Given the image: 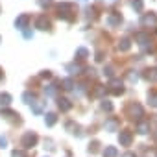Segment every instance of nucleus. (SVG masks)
I'll use <instances>...</instances> for the list:
<instances>
[{
  "mask_svg": "<svg viewBox=\"0 0 157 157\" xmlns=\"http://www.w3.org/2000/svg\"><path fill=\"white\" fill-rule=\"evenodd\" d=\"M155 22H157V17H155L153 13H146V15H142V19H140V24H142V26H155Z\"/></svg>",
  "mask_w": 157,
  "mask_h": 157,
  "instance_id": "10",
  "label": "nucleus"
},
{
  "mask_svg": "<svg viewBox=\"0 0 157 157\" xmlns=\"http://www.w3.org/2000/svg\"><path fill=\"white\" fill-rule=\"evenodd\" d=\"M6 144H8V139H6V137H0V146L6 148Z\"/></svg>",
  "mask_w": 157,
  "mask_h": 157,
  "instance_id": "38",
  "label": "nucleus"
},
{
  "mask_svg": "<svg viewBox=\"0 0 157 157\" xmlns=\"http://www.w3.org/2000/svg\"><path fill=\"white\" fill-rule=\"evenodd\" d=\"M0 41H2V39H0Z\"/></svg>",
  "mask_w": 157,
  "mask_h": 157,
  "instance_id": "43",
  "label": "nucleus"
},
{
  "mask_svg": "<svg viewBox=\"0 0 157 157\" xmlns=\"http://www.w3.org/2000/svg\"><path fill=\"white\" fill-rule=\"evenodd\" d=\"M0 117H4V118H8V120H15V117H19V113H15V111L4 107V109H0Z\"/></svg>",
  "mask_w": 157,
  "mask_h": 157,
  "instance_id": "15",
  "label": "nucleus"
},
{
  "mask_svg": "<svg viewBox=\"0 0 157 157\" xmlns=\"http://www.w3.org/2000/svg\"><path fill=\"white\" fill-rule=\"evenodd\" d=\"M155 140H157V133H155Z\"/></svg>",
  "mask_w": 157,
  "mask_h": 157,
  "instance_id": "42",
  "label": "nucleus"
},
{
  "mask_svg": "<svg viewBox=\"0 0 157 157\" xmlns=\"http://www.w3.org/2000/svg\"><path fill=\"white\" fill-rule=\"evenodd\" d=\"M72 13H74V6H72V4H68V2L57 4V15H59L61 19L72 22V21H74V15H72Z\"/></svg>",
  "mask_w": 157,
  "mask_h": 157,
  "instance_id": "1",
  "label": "nucleus"
},
{
  "mask_svg": "<svg viewBox=\"0 0 157 157\" xmlns=\"http://www.w3.org/2000/svg\"><path fill=\"white\" fill-rule=\"evenodd\" d=\"M135 41H137V44L140 46V50L142 52H151L153 50V46H151V41H150V35L148 33H137L135 35Z\"/></svg>",
  "mask_w": 157,
  "mask_h": 157,
  "instance_id": "2",
  "label": "nucleus"
},
{
  "mask_svg": "<svg viewBox=\"0 0 157 157\" xmlns=\"http://www.w3.org/2000/svg\"><path fill=\"white\" fill-rule=\"evenodd\" d=\"M104 2H105V4H115L117 0H104Z\"/></svg>",
  "mask_w": 157,
  "mask_h": 157,
  "instance_id": "40",
  "label": "nucleus"
},
{
  "mask_svg": "<svg viewBox=\"0 0 157 157\" xmlns=\"http://www.w3.org/2000/svg\"><path fill=\"white\" fill-rule=\"evenodd\" d=\"M102 153H104V157H118V150L115 146H105V150Z\"/></svg>",
  "mask_w": 157,
  "mask_h": 157,
  "instance_id": "18",
  "label": "nucleus"
},
{
  "mask_svg": "<svg viewBox=\"0 0 157 157\" xmlns=\"http://www.w3.org/2000/svg\"><path fill=\"white\" fill-rule=\"evenodd\" d=\"M41 78H43V80H50V78H52V72H50V70H43V72H41Z\"/></svg>",
  "mask_w": 157,
  "mask_h": 157,
  "instance_id": "34",
  "label": "nucleus"
},
{
  "mask_svg": "<svg viewBox=\"0 0 157 157\" xmlns=\"http://www.w3.org/2000/svg\"><path fill=\"white\" fill-rule=\"evenodd\" d=\"M118 128H120V122L117 118H109L105 122V131H118Z\"/></svg>",
  "mask_w": 157,
  "mask_h": 157,
  "instance_id": "13",
  "label": "nucleus"
},
{
  "mask_svg": "<svg viewBox=\"0 0 157 157\" xmlns=\"http://www.w3.org/2000/svg\"><path fill=\"white\" fill-rule=\"evenodd\" d=\"M28 24H30V15H26V13H22L15 19V28L17 30H26Z\"/></svg>",
  "mask_w": 157,
  "mask_h": 157,
  "instance_id": "8",
  "label": "nucleus"
},
{
  "mask_svg": "<svg viewBox=\"0 0 157 157\" xmlns=\"http://www.w3.org/2000/svg\"><path fill=\"white\" fill-rule=\"evenodd\" d=\"M61 85H63V89H65V91H70V89L74 87V82L70 80V78H65V80L61 82Z\"/></svg>",
  "mask_w": 157,
  "mask_h": 157,
  "instance_id": "27",
  "label": "nucleus"
},
{
  "mask_svg": "<svg viewBox=\"0 0 157 157\" xmlns=\"http://www.w3.org/2000/svg\"><path fill=\"white\" fill-rule=\"evenodd\" d=\"M35 28H39V30L46 32V30H50V28H52V22L48 21V17H46V15H39V17H37V21H35Z\"/></svg>",
  "mask_w": 157,
  "mask_h": 157,
  "instance_id": "6",
  "label": "nucleus"
},
{
  "mask_svg": "<svg viewBox=\"0 0 157 157\" xmlns=\"http://www.w3.org/2000/svg\"><path fill=\"white\" fill-rule=\"evenodd\" d=\"M11 157H26V153H24L22 150H13V153H11Z\"/></svg>",
  "mask_w": 157,
  "mask_h": 157,
  "instance_id": "33",
  "label": "nucleus"
},
{
  "mask_svg": "<svg viewBox=\"0 0 157 157\" xmlns=\"http://www.w3.org/2000/svg\"><path fill=\"white\" fill-rule=\"evenodd\" d=\"M0 104H2V107H8V105L11 104V94L2 93V94H0Z\"/></svg>",
  "mask_w": 157,
  "mask_h": 157,
  "instance_id": "22",
  "label": "nucleus"
},
{
  "mask_svg": "<svg viewBox=\"0 0 157 157\" xmlns=\"http://www.w3.org/2000/svg\"><path fill=\"white\" fill-rule=\"evenodd\" d=\"M87 57H89V50H87V48L80 46V48L76 50V59H78V61H83V59H87Z\"/></svg>",
  "mask_w": 157,
  "mask_h": 157,
  "instance_id": "17",
  "label": "nucleus"
},
{
  "mask_svg": "<svg viewBox=\"0 0 157 157\" xmlns=\"http://www.w3.org/2000/svg\"><path fill=\"white\" fill-rule=\"evenodd\" d=\"M137 131H139L140 135H146V133L150 131V122H148V120H139V122H137Z\"/></svg>",
  "mask_w": 157,
  "mask_h": 157,
  "instance_id": "14",
  "label": "nucleus"
},
{
  "mask_svg": "<svg viewBox=\"0 0 157 157\" xmlns=\"http://www.w3.org/2000/svg\"><path fill=\"white\" fill-rule=\"evenodd\" d=\"M22 100H24V104L32 105V104L35 102V93H32V91H26V93L22 94Z\"/></svg>",
  "mask_w": 157,
  "mask_h": 157,
  "instance_id": "20",
  "label": "nucleus"
},
{
  "mask_svg": "<svg viewBox=\"0 0 157 157\" xmlns=\"http://www.w3.org/2000/svg\"><path fill=\"white\" fill-rule=\"evenodd\" d=\"M44 104H46V102H37V100H35V102L32 104L33 113H43V105H44Z\"/></svg>",
  "mask_w": 157,
  "mask_h": 157,
  "instance_id": "25",
  "label": "nucleus"
},
{
  "mask_svg": "<svg viewBox=\"0 0 157 157\" xmlns=\"http://www.w3.org/2000/svg\"><path fill=\"white\" fill-rule=\"evenodd\" d=\"M2 78H4V70H2V68H0V80H2Z\"/></svg>",
  "mask_w": 157,
  "mask_h": 157,
  "instance_id": "41",
  "label": "nucleus"
},
{
  "mask_svg": "<svg viewBox=\"0 0 157 157\" xmlns=\"http://www.w3.org/2000/svg\"><path fill=\"white\" fill-rule=\"evenodd\" d=\"M131 8L133 10H137V11H142V8H144V2H142V0H131Z\"/></svg>",
  "mask_w": 157,
  "mask_h": 157,
  "instance_id": "26",
  "label": "nucleus"
},
{
  "mask_svg": "<svg viewBox=\"0 0 157 157\" xmlns=\"http://www.w3.org/2000/svg\"><path fill=\"white\" fill-rule=\"evenodd\" d=\"M148 102L151 107H157V91H150L148 93Z\"/></svg>",
  "mask_w": 157,
  "mask_h": 157,
  "instance_id": "23",
  "label": "nucleus"
},
{
  "mask_svg": "<svg viewBox=\"0 0 157 157\" xmlns=\"http://www.w3.org/2000/svg\"><path fill=\"white\" fill-rule=\"evenodd\" d=\"M24 37H26V39H32V37H33V32H30V30H24Z\"/></svg>",
  "mask_w": 157,
  "mask_h": 157,
  "instance_id": "37",
  "label": "nucleus"
},
{
  "mask_svg": "<svg viewBox=\"0 0 157 157\" xmlns=\"http://www.w3.org/2000/svg\"><path fill=\"white\" fill-rule=\"evenodd\" d=\"M98 146H100V144H98V142L94 140V142H93V144L89 146V151H91V153H96V151H98Z\"/></svg>",
  "mask_w": 157,
  "mask_h": 157,
  "instance_id": "32",
  "label": "nucleus"
},
{
  "mask_svg": "<svg viewBox=\"0 0 157 157\" xmlns=\"http://www.w3.org/2000/svg\"><path fill=\"white\" fill-rule=\"evenodd\" d=\"M67 70H68L70 74H82L83 67H82V65H78V63H70V65H67Z\"/></svg>",
  "mask_w": 157,
  "mask_h": 157,
  "instance_id": "19",
  "label": "nucleus"
},
{
  "mask_svg": "<svg viewBox=\"0 0 157 157\" xmlns=\"http://www.w3.org/2000/svg\"><path fill=\"white\" fill-rule=\"evenodd\" d=\"M37 140H39L37 133H33V131H26V133L22 135V140H21V144H22L26 150H30V148L37 146Z\"/></svg>",
  "mask_w": 157,
  "mask_h": 157,
  "instance_id": "4",
  "label": "nucleus"
},
{
  "mask_svg": "<svg viewBox=\"0 0 157 157\" xmlns=\"http://www.w3.org/2000/svg\"><path fill=\"white\" fill-rule=\"evenodd\" d=\"M129 48H131V41H129L128 37H122V39L118 41V50H120V52H128Z\"/></svg>",
  "mask_w": 157,
  "mask_h": 157,
  "instance_id": "16",
  "label": "nucleus"
},
{
  "mask_svg": "<svg viewBox=\"0 0 157 157\" xmlns=\"http://www.w3.org/2000/svg\"><path fill=\"white\" fill-rule=\"evenodd\" d=\"M57 107H59L61 111H70V109H72V102H70L68 98H59V100H57Z\"/></svg>",
  "mask_w": 157,
  "mask_h": 157,
  "instance_id": "12",
  "label": "nucleus"
},
{
  "mask_svg": "<svg viewBox=\"0 0 157 157\" xmlns=\"http://www.w3.org/2000/svg\"><path fill=\"white\" fill-rule=\"evenodd\" d=\"M94 59H96L98 63H100V61H104V52H96V57H94Z\"/></svg>",
  "mask_w": 157,
  "mask_h": 157,
  "instance_id": "36",
  "label": "nucleus"
},
{
  "mask_svg": "<svg viewBox=\"0 0 157 157\" xmlns=\"http://www.w3.org/2000/svg\"><path fill=\"white\" fill-rule=\"evenodd\" d=\"M118 142H120V146H131V142H133L131 131H128V129L120 131V133H118Z\"/></svg>",
  "mask_w": 157,
  "mask_h": 157,
  "instance_id": "7",
  "label": "nucleus"
},
{
  "mask_svg": "<svg viewBox=\"0 0 157 157\" xmlns=\"http://www.w3.org/2000/svg\"><path fill=\"white\" fill-rule=\"evenodd\" d=\"M44 94H46V96H56V94H57V85L54 83V85L44 87Z\"/></svg>",
  "mask_w": 157,
  "mask_h": 157,
  "instance_id": "24",
  "label": "nucleus"
},
{
  "mask_svg": "<svg viewBox=\"0 0 157 157\" xmlns=\"http://www.w3.org/2000/svg\"><path fill=\"white\" fill-rule=\"evenodd\" d=\"M128 115L133 118V120H140L142 117H144V109H142V105L140 104H137V102H133V104H129L128 105Z\"/></svg>",
  "mask_w": 157,
  "mask_h": 157,
  "instance_id": "3",
  "label": "nucleus"
},
{
  "mask_svg": "<svg viewBox=\"0 0 157 157\" xmlns=\"http://www.w3.org/2000/svg\"><path fill=\"white\" fill-rule=\"evenodd\" d=\"M107 24H109L111 28H117V26H120V24H122V15H120L118 11H113V13H109V17H107Z\"/></svg>",
  "mask_w": 157,
  "mask_h": 157,
  "instance_id": "9",
  "label": "nucleus"
},
{
  "mask_svg": "<svg viewBox=\"0 0 157 157\" xmlns=\"http://www.w3.org/2000/svg\"><path fill=\"white\" fill-rule=\"evenodd\" d=\"M37 4L41 8H48V6H52V0H37Z\"/></svg>",
  "mask_w": 157,
  "mask_h": 157,
  "instance_id": "31",
  "label": "nucleus"
},
{
  "mask_svg": "<svg viewBox=\"0 0 157 157\" xmlns=\"http://www.w3.org/2000/svg\"><path fill=\"white\" fill-rule=\"evenodd\" d=\"M113 72H115V68H113V67H105V68H104V74L109 78V80H113Z\"/></svg>",
  "mask_w": 157,
  "mask_h": 157,
  "instance_id": "30",
  "label": "nucleus"
},
{
  "mask_svg": "<svg viewBox=\"0 0 157 157\" xmlns=\"http://www.w3.org/2000/svg\"><path fill=\"white\" fill-rule=\"evenodd\" d=\"M56 122H57V115L56 113H46L44 115V124L46 126H54Z\"/></svg>",
  "mask_w": 157,
  "mask_h": 157,
  "instance_id": "21",
  "label": "nucleus"
},
{
  "mask_svg": "<svg viewBox=\"0 0 157 157\" xmlns=\"http://www.w3.org/2000/svg\"><path fill=\"white\" fill-rule=\"evenodd\" d=\"M144 80L146 82H150V83H155L157 82V68H148V70H144Z\"/></svg>",
  "mask_w": 157,
  "mask_h": 157,
  "instance_id": "11",
  "label": "nucleus"
},
{
  "mask_svg": "<svg viewBox=\"0 0 157 157\" xmlns=\"http://www.w3.org/2000/svg\"><path fill=\"white\" fill-rule=\"evenodd\" d=\"M105 93H107V89H105V87H104V85H96V89H94V93H93V94H94V96H98V98H100V96H104V94H105Z\"/></svg>",
  "mask_w": 157,
  "mask_h": 157,
  "instance_id": "28",
  "label": "nucleus"
},
{
  "mask_svg": "<svg viewBox=\"0 0 157 157\" xmlns=\"http://www.w3.org/2000/svg\"><path fill=\"white\" fill-rule=\"evenodd\" d=\"M109 93H113L115 96H120V94H124V82L122 80H118V78H113V80L109 82V89H107Z\"/></svg>",
  "mask_w": 157,
  "mask_h": 157,
  "instance_id": "5",
  "label": "nucleus"
},
{
  "mask_svg": "<svg viewBox=\"0 0 157 157\" xmlns=\"http://www.w3.org/2000/svg\"><path fill=\"white\" fill-rule=\"evenodd\" d=\"M122 157H135V153H131V151H128V153H124Z\"/></svg>",
  "mask_w": 157,
  "mask_h": 157,
  "instance_id": "39",
  "label": "nucleus"
},
{
  "mask_svg": "<svg viewBox=\"0 0 157 157\" xmlns=\"http://www.w3.org/2000/svg\"><path fill=\"white\" fill-rule=\"evenodd\" d=\"M128 80H129L131 83H135V82L139 80V76H137V74H133V72H129V74H128Z\"/></svg>",
  "mask_w": 157,
  "mask_h": 157,
  "instance_id": "35",
  "label": "nucleus"
},
{
  "mask_svg": "<svg viewBox=\"0 0 157 157\" xmlns=\"http://www.w3.org/2000/svg\"><path fill=\"white\" fill-rule=\"evenodd\" d=\"M102 109H104V111H107V113H111V111H113V104H111V102H107V100H104V102H102Z\"/></svg>",
  "mask_w": 157,
  "mask_h": 157,
  "instance_id": "29",
  "label": "nucleus"
}]
</instances>
